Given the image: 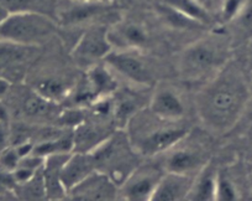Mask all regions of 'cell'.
I'll return each instance as SVG.
<instances>
[{
    "label": "cell",
    "instance_id": "cell-1",
    "mask_svg": "<svg viewBox=\"0 0 252 201\" xmlns=\"http://www.w3.org/2000/svg\"><path fill=\"white\" fill-rule=\"evenodd\" d=\"M250 89L244 75L226 64L210 77L195 96L194 105L203 127L213 134H224L244 115Z\"/></svg>",
    "mask_w": 252,
    "mask_h": 201
},
{
    "label": "cell",
    "instance_id": "cell-2",
    "mask_svg": "<svg viewBox=\"0 0 252 201\" xmlns=\"http://www.w3.org/2000/svg\"><path fill=\"white\" fill-rule=\"evenodd\" d=\"M127 133L132 148L140 157H155L164 154L181 143L189 134V128L179 122H171L156 117L149 111L144 117L136 112L127 123Z\"/></svg>",
    "mask_w": 252,
    "mask_h": 201
},
{
    "label": "cell",
    "instance_id": "cell-3",
    "mask_svg": "<svg viewBox=\"0 0 252 201\" xmlns=\"http://www.w3.org/2000/svg\"><path fill=\"white\" fill-rule=\"evenodd\" d=\"M226 46L220 36H207L187 46L178 61L179 76L183 81L197 82L210 79L226 62Z\"/></svg>",
    "mask_w": 252,
    "mask_h": 201
},
{
    "label": "cell",
    "instance_id": "cell-4",
    "mask_svg": "<svg viewBox=\"0 0 252 201\" xmlns=\"http://www.w3.org/2000/svg\"><path fill=\"white\" fill-rule=\"evenodd\" d=\"M57 31V21L45 13L6 14L0 20V40L30 47L47 42Z\"/></svg>",
    "mask_w": 252,
    "mask_h": 201
},
{
    "label": "cell",
    "instance_id": "cell-5",
    "mask_svg": "<svg viewBox=\"0 0 252 201\" xmlns=\"http://www.w3.org/2000/svg\"><path fill=\"white\" fill-rule=\"evenodd\" d=\"M96 170L108 174L118 186L139 166V154L132 148L126 132H115L89 152Z\"/></svg>",
    "mask_w": 252,
    "mask_h": 201
},
{
    "label": "cell",
    "instance_id": "cell-6",
    "mask_svg": "<svg viewBox=\"0 0 252 201\" xmlns=\"http://www.w3.org/2000/svg\"><path fill=\"white\" fill-rule=\"evenodd\" d=\"M116 75L104 62L87 69L84 81L77 88L73 101L78 108L92 107L101 99L113 97L118 89Z\"/></svg>",
    "mask_w": 252,
    "mask_h": 201
},
{
    "label": "cell",
    "instance_id": "cell-7",
    "mask_svg": "<svg viewBox=\"0 0 252 201\" xmlns=\"http://www.w3.org/2000/svg\"><path fill=\"white\" fill-rule=\"evenodd\" d=\"M104 64L116 75L141 87H151L154 84V74L146 60L141 56L140 50H116L113 48Z\"/></svg>",
    "mask_w": 252,
    "mask_h": 201
},
{
    "label": "cell",
    "instance_id": "cell-8",
    "mask_svg": "<svg viewBox=\"0 0 252 201\" xmlns=\"http://www.w3.org/2000/svg\"><path fill=\"white\" fill-rule=\"evenodd\" d=\"M111 50L113 45L109 40V26L93 24L78 39L72 48L71 56L78 66L89 69L93 65L103 62Z\"/></svg>",
    "mask_w": 252,
    "mask_h": 201
},
{
    "label": "cell",
    "instance_id": "cell-9",
    "mask_svg": "<svg viewBox=\"0 0 252 201\" xmlns=\"http://www.w3.org/2000/svg\"><path fill=\"white\" fill-rule=\"evenodd\" d=\"M114 10L113 3H96V1H81L66 0V5L56 10L58 24L64 26H77L83 24L93 25L96 20L110 15Z\"/></svg>",
    "mask_w": 252,
    "mask_h": 201
},
{
    "label": "cell",
    "instance_id": "cell-10",
    "mask_svg": "<svg viewBox=\"0 0 252 201\" xmlns=\"http://www.w3.org/2000/svg\"><path fill=\"white\" fill-rule=\"evenodd\" d=\"M164 170L157 166H137L119 186V195L130 201H151Z\"/></svg>",
    "mask_w": 252,
    "mask_h": 201
},
{
    "label": "cell",
    "instance_id": "cell-11",
    "mask_svg": "<svg viewBox=\"0 0 252 201\" xmlns=\"http://www.w3.org/2000/svg\"><path fill=\"white\" fill-rule=\"evenodd\" d=\"M119 196V186L115 181L103 171L95 170L86 179L77 184L67 193L66 198L73 200L106 201L114 200Z\"/></svg>",
    "mask_w": 252,
    "mask_h": 201
},
{
    "label": "cell",
    "instance_id": "cell-12",
    "mask_svg": "<svg viewBox=\"0 0 252 201\" xmlns=\"http://www.w3.org/2000/svg\"><path fill=\"white\" fill-rule=\"evenodd\" d=\"M149 30L136 20H120L109 28V40L116 50H140L149 42Z\"/></svg>",
    "mask_w": 252,
    "mask_h": 201
},
{
    "label": "cell",
    "instance_id": "cell-13",
    "mask_svg": "<svg viewBox=\"0 0 252 201\" xmlns=\"http://www.w3.org/2000/svg\"><path fill=\"white\" fill-rule=\"evenodd\" d=\"M179 144V143H178ZM178 144L166 152L163 170L182 175L194 176L205 164V156L200 150L190 148H181Z\"/></svg>",
    "mask_w": 252,
    "mask_h": 201
},
{
    "label": "cell",
    "instance_id": "cell-14",
    "mask_svg": "<svg viewBox=\"0 0 252 201\" xmlns=\"http://www.w3.org/2000/svg\"><path fill=\"white\" fill-rule=\"evenodd\" d=\"M149 111L156 117L171 122H181L186 107L179 94L171 87H157L150 99Z\"/></svg>",
    "mask_w": 252,
    "mask_h": 201
},
{
    "label": "cell",
    "instance_id": "cell-15",
    "mask_svg": "<svg viewBox=\"0 0 252 201\" xmlns=\"http://www.w3.org/2000/svg\"><path fill=\"white\" fill-rule=\"evenodd\" d=\"M95 164L91 153L72 152L63 163L61 169V184L67 195L71 189L86 179L89 174L95 171Z\"/></svg>",
    "mask_w": 252,
    "mask_h": 201
},
{
    "label": "cell",
    "instance_id": "cell-16",
    "mask_svg": "<svg viewBox=\"0 0 252 201\" xmlns=\"http://www.w3.org/2000/svg\"><path fill=\"white\" fill-rule=\"evenodd\" d=\"M194 176L164 171L156 186L151 201H179L186 200L192 188Z\"/></svg>",
    "mask_w": 252,
    "mask_h": 201
},
{
    "label": "cell",
    "instance_id": "cell-17",
    "mask_svg": "<svg viewBox=\"0 0 252 201\" xmlns=\"http://www.w3.org/2000/svg\"><path fill=\"white\" fill-rule=\"evenodd\" d=\"M111 134L113 132L100 123L82 121L73 132V152L89 153Z\"/></svg>",
    "mask_w": 252,
    "mask_h": 201
},
{
    "label": "cell",
    "instance_id": "cell-18",
    "mask_svg": "<svg viewBox=\"0 0 252 201\" xmlns=\"http://www.w3.org/2000/svg\"><path fill=\"white\" fill-rule=\"evenodd\" d=\"M218 171L207 163L193 179L192 188L189 190L186 200L190 201H215Z\"/></svg>",
    "mask_w": 252,
    "mask_h": 201
},
{
    "label": "cell",
    "instance_id": "cell-19",
    "mask_svg": "<svg viewBox=\"0 0 252 201\" xmlns=\"http://www.w3.org/2000/svg\"><path fill=\"white\" fill-rule=\"evenodd\" d=\"M57 107V102L45 98L40 93L33 91L32 88L24 96L20 103V111L23 112V115L31 120L52 118L55 115H58Z\"/></svg>",
    "mask_w": 252,
    "mask_h": 201
},
{
    "label": "cell",
    "instance_id": "cell-20",
    "mask_svg": "<svg viewBox=\"0 0 252 201\" xmlns=\"http://www.w3.org/2000/svg\"><path fill=\"white\" fill-rule=\"evenodd\" d=\"M32 89L40 93L41 96L45 97V98L60 103L61 101H63V99L69 96L72 87L62 77L46 76L41 77L38 81H36Z\"/></svg>",
    "mask_w": 252,
    "mask_h": 201
},
{
    "label": "cell",
    "instance_id": "cell-21",
    "mask_svg": "<svg viewBox=\"0 0 252 201\" xmlns=\"http://www.w3.org/2000/svg\"><path fill=\"white\" fill-rule=\"evenodd\" d=\"M161 1L178 10L187 18L197 21L200 25L207 26L213 23L212 10L198 3L197 0H161Z\"/></svg>",
    "mask_w": 252,
    "mask_h": 201
},
{
    "label": "cell",
    "instance_id": "cell-22",
    "mask_svg": "<svg viewBox=\"0 0 252 201\" xmlns=\"http://www.w3.org/2000/svg\"><path fill=\"white\" fill-rule=\"evenodd\" d=\"M156 13L167 26L176 30H193V29L203 28V25H200L199 23L187 18L186 15L164 4L163 1H159L156 5Z\"/></svg>",
    "mask_w": 252,
    "mask_h": 201
},
{
    "label": "cell",
    "instance_id": "cell-23",
    "mask_svg": "<svg viewBox=\"0 0 252 201\" xmlns=\"http://www.w3.org/2000/svg\"><path fill=\"white\" fill-rule=\"evenodd\" d=\"M50 0H0V9L6 14L45 13L50 8Z\"/></svg>",
    "mask_w": 252,
    "mask_h": 201
},
{
    "label": "cell",
    "instance_id": "cell-24",
    "mask_svg": "<svg viewBox=\"0 0 252 201\" xmlns=\"http://www.w3.org/2000/svg\"><path fill=\"white\" fill-rule=\"evenodd\" d=\"M239 199L236 186L224 174L218 173L217 189H215V200L217 201H235Z\"/></svg>",
    "mask_w": 252,
    "mask_h": 201
},
{
    "label": "cell",
    "instance_id": "cell-25",
    "mask_svg": "<svg viewBox=\"0 0 252 201\" xmlns=\"http://www.w3.org/2000/svg\"><path fill=\"white\" fill-rule=\"evenodd\" d=\"M244 3L245 0H221V3H220L218 10H219L222 21H225V23H231L236 18L239 11L241 10Z\"/></svg>",
    "mask_w": 252,
    "mask_h": 201
},
{
    "label": "cell",
    "instance_id": "cell-26",
    "mask_svg": "<svg viewBox=\"0 0 252 201\" xmlns=\"http://www.w3.org/2000/svg\"><path fill=\"white\" fill-rule=\"evenodd\" d=\"M231 23L237 24L242 30L252 31V0H245L241 10Z\"/></svg>",
    "mask_w": 252,
    "mask_h": 201
},
{
    "label": "cell",
    "instance_id": "cell-27",
    "mask_svg": "<svg viewBox=\"0 0 252 201\" xmlns=\"http://www.w3.org/2000/svg\"><path fill=\"white\" fill-rule=\"evenodd\" d=\"M8 127H6V121L0 120V153L8 148Z\"/></svg>",
    "mask_w": 252,
    "mask_h": 201
},
{
    "label": "cell",
    "instance_id": "cell-28",
    "mask_svg": "<svg viewBox=\"0 0 252 201\" xmlns=\"http://www.w3.org/2000/svg\"><path fill=\"white\" fill-rule=\"evenodd\" d=\"M9 86H10V83H9L8 80L0 77V97H3L8 92Z\"/></svg>",
    "mask_w": 252,
    "mask_h": 201
},
{
    "label": "cell",
    "instance_id": "cell-29",
    "mask_svg": "<svg viewBox=\"0 0 252 201\" xmlns=\"http://www.w3.org/2000/svg\"><path fill=\"white\" fill-rule=\"evenodd\" d=\"M197 1H198V3L202 4V5H204L205 8H208L209 10H212V11H213V9L215 8L214 1H213V0H197Z\"/></svg>",
    "mask_w": 252,
    "mask_h": 201
},
{
    "label": "cell",
    "instance_id": "cell-30",
    "mask_svg": "<svg viewBox=\"0 0 252 201\" xmlns=\"http://www.w3.org/2000/svg\"><path fill=\"white\" fill-rule=\"evenodd\" d=\"M81 1H96V3H113V0H81Z\"/></svg>",
    "mask_w": 252,
    "mask_h": 201
},
{
    "label": "cell",
    "instance_id": "cell-31",
    "mask_svg": "<svg viewBox=\"0 0 252 201\" xmlns=\"http://www.w3.org/2000/svg\"><path fill=\"white\" fill-rule=\"evenodd\" d=\"M213 1H214V6H215V8L219 9V5H220V3H221V0H213Z\"/></svg>",
    "mask_w": 252,
    "mask_h": 201
}]
</instances>
